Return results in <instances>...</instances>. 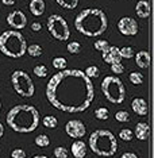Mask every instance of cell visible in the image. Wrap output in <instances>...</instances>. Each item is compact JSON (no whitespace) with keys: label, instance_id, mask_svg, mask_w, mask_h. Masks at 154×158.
<instances>
[{"label":"cell","instance_id":"cell-1","mask_svg":"<svg viewBox=\"0 0 154 158\" xmlns=\"http://www.w3.org/2000/svg\"><path fill=\"white\" fill-rule=\"evenodd\" d=\"M95 96L91 78L80 69H64L56 73L46 85V98L54 108L64 112H83Z\"/></svg>","mask_w":154,"mask_h":158},{"label":"cell","instance_id":"cell-2","mask_svg":"<svg viewBox=\"0 0 154 158\" xmlns=\"http://www.w3.org/2000/svg\"><path fill=\"white\" fill-rule=\"evenodd\" d=\"M6 122L14 131L20 134H27L37 130L41 118L39 112L34 106L30 104H20L15 106L7 112Z\"/></svg>","mask_w":154,"mask_h":158},{"label":"cell","instance_id":"cell-3","mask_svg":"<svg viewBox=\"0 0 154 158\" xmlns=\"http://www.w3.org/2000/svg\"><path fill=\"white\" fill-rule=\"evenodd\" d=\"M74 27L78 33L87 37H99L108 27V19L103 10L85 8L74 19Z\"/></svg>","mask_w":154,"mask_h":158},{"label":"cell","instance_id":"cell-4","mask_svg":"<svg viewBox=\"0 0 154 158\" xmlns=\"http://www.w3.org/2000/svg\"><path fill=\"white\" fill-rule=\"evenodd\" d=\"M89 147L99 157H112L118 150L116 136L110 130H96L89 136Z\"/></svg>","mask_w":154,"mask_h":158},{"label":"cell","instance_id":"cell-5","mask_svg":"<svg viewBox=\"0 0 154 158\" xmlns=\"http://www.w3.org/2000/svg\"><path fill=\"white\" fill-rule=\"evenodd\" d=\"M27 44L20 31L7 30L0 35V52L10 58H20L26 54Z\"/></svg>","mask_w":154,"mask_h":158},{"label":"cell","instance_id":"cell-6","mask_svg":"<svg viewBox=\"0 0 154 158\" xmlns=\"http://www.w3.org/2000/svg\"><path fill=\"white\" fill-rule=\"evenodd\" d=\"M102 92L106 99L112 104H122L126 99V88L120 78L107 76L102 81Z\"/></svg>","mask_w":154,"mask_h":158},{"label":"cell","instance_id":"cell-7","mask_svg":"<svg viewBox=\"0 0 154 158\" xmlns=\"http://www.w3.org/2000/svg\"><path fill=\"white\" fill-rule=\"evenodd\" d=\"M11 82L15 92L22 98H31L35 92L34 82L24 70H15L11 74Z\"/></svg>","mask_w":154,"mask_h":158},{"label":"cell","instance_id":"cell-8","mask_svg":"<svg viewBox=\"0 0 154 158\" xmlns=\"http://www.w3.org/2000/svg\"><path fill=\"white\" fill-rule=\"evenodd\" d=\"M48 30L57 41H68L70 37V30L68 22L58 14H53L48 18Z\"/></svg>","mask_w":154,"mask_h":158},{"label":"cell","instance_id":"cell-9","mask_svg":"<svg viewBox=\"0 0 154 158\" xmlns=\"http://www.w3.org/2000/svg\"><path fill=\"white\" fill-rule=\"evenodd\" d=\"M118 30L120 31V34L127 35V37H132V35L138 34V23L134 18L130 16H123L122 19L118 22Z\"/></svg>","mask_w":154,"mask_h":158},{"label":"cell","instance_id":"cell-10","mask_svg":"<svg viewBox=\"0 0 154 158\" xmlns=\"http://www.w3.org/2000/svg\"><path fill=\"white\" fill-rule=\"evenodd\" d=\"M65 131L66 134L70 136V138L78 139V138H83L87 132V128H85V124L81 120L78 119H72L66 123L65 126Z\"/></svg>","mask_w":154,"mask_h":158},{"label":"cell","instance_id":"cell-11","mask_svg":"<svg viewBox=\"0 0 154 158\" xmlns=\"http://www.w3.org/2000/svg\"><path fill=\"white\" fill-rule=\"evenodd\" d=\"M7 23L10 24V27H12L14 30H22L27 26V18L24 15L23 11L20 10H15L7 16Z\"/></svg>","mask_w":154,"mask_h":158},{"label":"cell","instance_id":"cell-12","mask_svg":"<svg viewBox=\"0 0 154 158\" xmlns=\"http://www.w3.org/2000/svg\"><path fill=\"white\" fill-rule=\"evenodd\" d=\"M102 57H103V61H104L106 64H110V65L122 61L120 52H119V48H118V46H108L106 50L102 52Z\"/></svg>","mask_w":154,"mask_h":158},{"label":"cell","instance_id":"cell-13","mask_svg":"<svg viewBox=\"0 0 154 158\" xmlns=\"http://www.w3.org/2000/svg\"><path fill=\"white\" fill-rule=\"evenodd\" d=\"M131 107H132V111H134L137 115H139V116H145V115H148L149 107H148V103H146L145 99L135 98L131 102Z\"/></svg>","mask_w":154,"mask_h":158},{"label":"cell","instance_id":"cell-14","mask_svg":"<svg viewBox=\"0 0 154 158\" xmlns=\"http://www.w3.org/2000/svg\"><path fill=\"white\" fill-rule=\"evenodd\" d=\"M135 57V64L141 68V69H148L152 62V57H150L149 52L146 50H139L137 54H134Z\"/></svg>","mask_w":154,"mask_h":158},{"label":"cell","instance_id":"cell-15","mask_svg":"<svg viewBox=\"0 0 154 158\" xmlns=\"http://www.w3.org/2000/svg\"><path fill=\"white\" fill-rule=\"evenodd\" d=\"M150 135V127L148 123L145 122H139L135 126V130H134V136L139 141H146Z\"/></svg>","mask_w":154,"mask_h":158},{"label":"cell","instance_id":"cell-16","mask_svg":"<svg viewBox=\"0 0 154 158\" xmlns=\"http://www.w3.org/2000/svg\"><path fill=\"white\" fill-rule=\"evenodd\" d=\"M150 12H152V8H150V3L148 0H139L137 4H135V14L139 18H142V19L149 18Z\"/></svg>","mask_w":154,"mask_h":158},{"label":"cell","instance_id":"cell-17","mask_svg":"<svg viewBox=\"0 0 154 158\" xmlns=\"http://www.w3.org/2000/svg\"><path fill=\"white\" fill-rule=\"evenodd\" d=\"M70 152L74 158H84L87 156V146L83 141H74L70 146Z\"/></svg>","mask_w":154,"mask_h":158},{"label":"cell","instance_id":"cell-18","mask_svg":"<svg viewBox=\"0 0 154 158\" xmlns=\"http://www.w3.org/2000/svg\"><path fill=\"white\" fill-rule=\"evenodd\" d=\"M28 10L34 16H41L44 15L46 10V4L44 0H31L30 4H28Z\"/></svg>","mask_w":154,"mask_h":158},{"label":"cell","instance_id":"cell-19","mask_svg":"<svg viewBox=\"0 0 154 158\" xmlns=\"http://www.w3.org/2000/svg\"><path fill=\"white\" fill-rule=\"evenodd\" d=\"M42 52H44L42 48L39 45H37V44L27 46V50H26V53L30 57H41L42 56Z\"/></svg>","mask_w":154,"mask_h":158},{"label":"cell","instance_id":"cell-20","mask_svg":"<svg viewBox=\"0 0 154 158\" xmlns=\"http://www.w3.org/2000/svg\"><path fill=\"white\" fill-rule=\"evenodd\" d=\"M42 123L46 128H56L57 124H58V120H57L56 116H53V115H48V116H45L44 119H42Z\"/></svg>","mask_w":154,"mask_h":158},{"label":"cell","instance_id":"cell-21","mask_svg":"<svg viewBox=\"0 0 154 158\" xmlns=\"http://www.w3.org/2000/svg\"><path fill=\"white\" fill-rule=\"evenodd\" d=\"M57 4L66 10H74L78 4V0H56Z\"/></svg>","mask_w":154,"mask_h":158},{"label":"cell","instance_id":"cell-22","mask_svg":"<svg viewBox=\"0 0 154 158\" xmlns=\"http://www.w3.org/2000/svg\"><path fill=\"white\" fill-rule=\"evenodd\" d=\"M52 64H53V68H56L57 70L66 69V60L64 57H56V58H53Z\"/></svg>","mask_w":154,"mask_h":158},{"label":"cell","instance_id":"cell-23","mask_svg":"<svg viewBox=\"0 0 154 158\" xmlns=\"http://www.w3.org/2000/svg\"><path fill=\"white\" fill-rule=\"evenodd\" d=\"M35 145L38 147H48L50 145V139L46 134H41L38 136H35Z\"/></svg>","mask_w":154,"mask_h":158},{"label":"cell","instance_id":"cell-24","mask_svg":"<svg viewBox=\"0 0 154 158\" xmlns=\"http://www.w3.org/2000/svg\"><path fill=\"white\" fill-rule=\"evenodd\" d=\"M84 74H85V76H87L88 78H96V77H99L100 70H99L98 66L91 65V66H88L87 69L84 70Z\"/></svg>","mask_w":154,"mask_h":158},{"label":"cell","instance_id":"cell-25","mask_svg":"<svg viewBox=\"0 0 154 158\" xmlns=\"http://www.w3.org/2000/svg\"><path fill=\"white\" fill-rule=\"evenodd\" d=\"M128 78H130V81L134 85H141L143 82V74L141 72H132V73H130Z\"/></svg>","mask_w":154,"mask_h":158},{"label":"cell","instance_id":"cell-26","mask_svg":"<svg viewBox=\"0 0 154 158\" xmlns=\"http://www.w3.org/2000/svg\"><path fill=\"white\" fill-rule=\"evenodd\" d=\"M66 49L70 54H78V53L81 52V45H80V42L73 41V42H69V44H68Z\"/></svg>","mask_w":154,"mask_h":158},{"label":"cell","instance_id":"cell-27","mask_svg":"<svg viewBox=\"0 0 154 158\" xmlns=\"http://www.w3.org/2000/svg\"><path fill=\"white\" fill-rule=\"evenodd\" d=\"M119 138L122 141H126V142H130L132 138H134V132H132L130 128H123L120 132H119Z\"/></svg>","mask_w":154,"mask_h":158},{"label":"cell","instance_id":"cell-28","mask_svg":"<svg viewBox=\"0 0 154 158\" xmlns=\"http://www.w3.org/2000/svg\"><path fill=\"white\" fill-rule=\"evenodd\" d=\"M53 153H54L56 158H68V156H69V152L66 150V147H62V146H57L53 150Z\"/></svg>","mask_w":154,"mask_h":158},{"label":"cell","instance_id":"cell-29","mask_svg":"<svg viewBox=\"0 0 154 158\" xmlns=\"http://www.w3.org/2000/svg\"><path fill=\"white\" fill-rule=\"evenodd\" d=\"M108 110L106 108V107H100V108H98L95 111V116L98 118V119L100 120H107L108 119Z\"/></svg>","mask_w":154,"mask_h":158},{"label":"cell","instance_id":"cell-30","mask_svg":"<svg viewBox=\"0 0 154 158\" xmlns=\"http://www.w3.org/2000/svg\"><path fill=\"white\" fill-rule=\"evenodd\" d=\"M48 68H46L45 65H37L34 68V74L37 77H41V78H44V77H46L48 76Z\"/></svg>","mask_w":154,"mask_h":158},{"label":"cell","instance_id":"cell-31","mask_svg":"<svg viewBox=\"0 0 154 158\" xmlns=\"http://www.w3.org/2000/svg\"><path fill=\"white\" fill-rule=\"evenodd\" d=\"M120 52V57L122 58H132L134 57V50H132V48H130V46H124V48L119 49Z\"/></svg>","mask_w":154,"mask_h":158},{"label":"cell","instance_id":"cell-32","mask_svg":"<svg viewBox=\"0 0 154 158\" xmlns=\"http://www.w3.org/2000/svg\"><path fill=\"white\" fill-rule=\"evenodd\" d=\"M115 119L120 123H126V122L130 120V115H128L127 111H118L115 114Z\"/></svg>","mask_w":154,"mask_h":158},{"label":"cell","instance_id":"cell-33","mask_svg":"<svg viewBox=\"0 0 154 158\" xmlns=\"http://www.w3.org/2000/svg\"><path fill=\"white\" fill-rule=\"evenodd\" d=\"M108 42L106 41V39H98V41L94 44V48L96 50H99V52H103V50H106L107 48H108Z\"/></svg>","mask_w":154,"mask_h":158},{"label":"cell","instance_id":"cell-34","mask_svg":"<svg viewBox=\"0 0 154 158\" xmlns=\"http://www.w3.org/2000/svg\"><path fill=\"white\" fill-rule=\"evenodd\" d=\"M111 72H114L115 74H122L124 73V66L122 65V62H116L111 65Z\"/></svg>","mask_w":154,"mask_h":158},{"label":"cell","instance_id":"cell-35","mask_svg":"<svg viewBox=\"0 0 154 158\" xmlns=\"http://www.w3.org/2000/svg\"><path fill=\"white\" fill-rule=\"evenodd\" d=\"M11 158H26V152L23 149H15L11 153Z\"/></svg>","mask_w":154,"mask_h":158},{"label":"cell","instance_id":"cell-36","mask_svg":"<svg viewBox=\"0 0 154 158\" xmlns=\"http://www.w3.org/2000/svg\"><path fill=\"white\" fill-rule=\"evenodd\" d=\"M42 28V24L39 23V22H34V23H31V30L33 31H39Z\"/></svg>","mask_w":154,"mask_h":158},{"label":"cell","instance_id":"cell-37","mask_svg":"<svg viewBox=\"0 0 154 158\" xmlns=\"http://www.w3.org/2000/svg\"><path fill=\"white\" fill-rule=\"evenodd\" d=\"M120 158H138V156L135 153H131V152H128V153H124V154H122Z\"/></svg>","mask_w":154,"mask_h":158},{"label":"cell","instance_id":"cell-38","mask_svg":"<svg viewBox=\"0 0 154 158\" xmlns=\"http://www.w3.org/2000/svg\"><path fill=\"white\" fill-rule=\"evenodd\" d=\"M4 6H14L15 4V0H0Z\"/></svg>","mask_w":154,"mask_h":158},{"label":"cell","instance_id":"cell-39","mask_svg":"<svg viewBox=\"0 0 154 158\" xmlns=\"http://www.w3.org/2000/svg\"><path fill=\"white\" fill-rule=\"evenodd\" d=\"M3 135H4V126L0 123V138H2Z\"/></svg>","mask_w":154,"mask_h":158},{"label":"cell","instance_id":"cell-40","mask_svg":"<svg viewBox=\"0 0 154 158\" xmlns=\"http://www.w3.org/2000/svg\"><path fill=\"white\" fill-rule=\"evenodd\" d=\"M33 158H48V157H46V156H35Z\"/></svg>","mask_w":154,"mask_h":158},{"label":"cell","instance_id":"cell-41","mask_svg":"<svg viewBox=\"0 0 154 158\" xmlns=\"http://www.w3.org/2000/svg\"><path fill=\"white\" fill-rule=\"evenodd\" d=\"M0 111H2V102H0Z\"/></svg>","mask_w":154,"mask_h":158}]
</instances>
